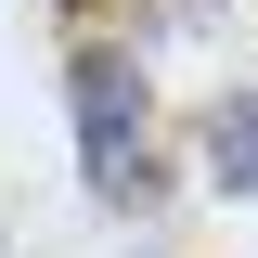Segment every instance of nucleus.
Here are the masks:
<instances>
[{
  "instance_id": "obj_1",
  "label": "nucleus",
  "mask_w": 258,
  "mask_h": 258,
  "mask_svg": "<svg viewBox=\"0 0 258 258\" xmlns=\"http://www.w3.org/2000/svg\"><path fill=\"white\" fill-rule=\"evenodd\" d=\"M64 91H78V168H91V194H103V207H155V155H142V64H129L116 39H78Z\"/></svg>"
},
{
  "instance_id": "obj_2",
  "label": "nucleus",
  "mask_w": 258,
  "mask_h": 258,
  "mask_svg": "<svg viewBox=\"0 0 258 258\" xmlns=\"http://www.w3.org/2000/svg\"><path fill=\"white\" fill-rule=\"evenodd\" d=\"M207 168H220V194H245V207H258V91L207 103Z\"/></svg>"
}]
</instances>
